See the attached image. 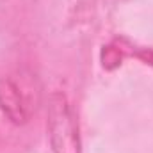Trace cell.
Here are the masks:
<instances>
[{"instance_id":"1","label":"cell","mask_w":153,"mask_h":153,"mask_svg":"<svg viewBox=\"0 0 153 153\" xmlns=\"http://www.w3.org/2000/svg\"><path fill=\"white\" fill-rule=\"evenodd\" d=\"M48 137L53 153H82L78 125L62 91H53L48 100Z\"/></svg>"},{"instance_id":"2","label":"cell","mask_w":153,"mask_h":153,"mask_svg":"<svg viewBox=\"0 0 153 153\" xmlns=\"http://www.w3.org/2000/svg\"><path fill=\"white\" fill-rule=\"evenodd\" d=\"M0 109L11 123L25 125L30 119L36 105H32L30 96L14 78L2 76L0 78Z\"/></svg>"}]
</instances>
